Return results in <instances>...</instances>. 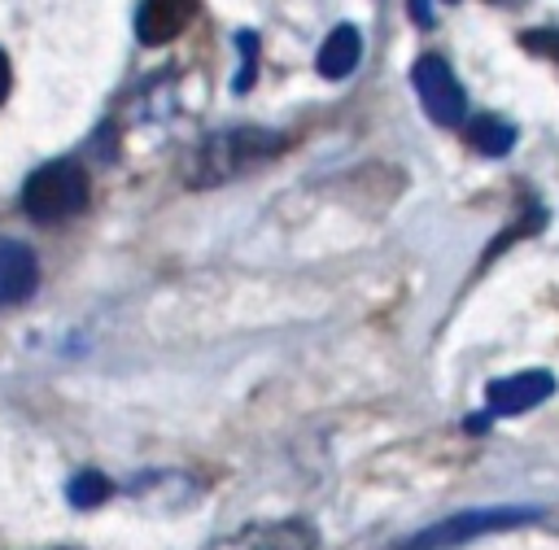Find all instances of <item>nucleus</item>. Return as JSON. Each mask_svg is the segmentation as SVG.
<instances>
[{
  "label": "nucleus",
  "instance_id": "obj_1",
  "mask_svg": "<svg viewBox=\"0 0 559 550\" xmlns=\"http://www.w3.org/2000/svg\"><path fill=\"white\" fill-rule=\"evenodd\" d=\"M87 196H92L87 170L79 162H70V157H57V162L39 166L22 183V210L35 223H66V218L87 210Z\"/></svg>",
  "mask_w": 559,
  "mask_h": 550
},
{
  "label": "nucleus",
  "instance_id": "obj_2",
  "mask_svg": "<svg viewBox=\"0 0 559 550\" xmlns=\"http://www.w3.org/2000/svg\"><path fill=\"white\" fill-rule=\"evenodd\" d=\"M275 148H280V135H271V131H253V127L249 131H223V135H214V140L201 144V153L192 162V183L231 179V175H240L245 166L262 162Z\"/></svg>",
  "mask_w": 559,
  "mask_h": 550
},
{
  "label": "nucleus",
  "instance_id": "obj_3",
  "mask_svg": "<svg viewBox=\"0 0 559 550\" xmlns=\"http://www.w3.org/2000/svg\"><path fill=\"white\" fill-rule=\"evenodd\" d=\"M542 511L533 506H493V511H463V515H450L424 533H415L411 541H402L397 550H450L467 537H480V533H493V528H515V524H528L537 519Z\"/></svg>",
  "mask_w": 559,
  "mask_h": 550
},
{
  "label": "nucleus",
  "instance_id": "obj_4",
  "mask_svg": "<svg viewBox=\"0 0 559 550\" xmlns=\"http://www.w3.org/2000/svg\"><path fill=\"white\" fill-rule=\"evenodd\" d=\"M411 83H415L419 105L428 109V118H432V122L454 127V122L463 118L467 96H463V87H459L454 70H450L441 57H419V61L411 65Z\"/></svg>",
  "mask_w": 559,
  "mask_h": 550
},
{
  "label": "nucleus",
  "instance_id": "obj_5",
  "mask_svg": "<svg viewBox=\"0 0 559 550\" xmlns=\"http://www.w3.org/2000/svg\"><path fill=\"white\" fill-rule=\"evenodd\" d=\"M205 550H314V533L297 519H288V524H245V528L210 541Z\"/></svg>",
  "mask_w": 559,
  "mask_h": 550
},
{
  "label": "nucleus",
  "instance_id": "obj_6",
  "mask_svg": "<svg viewBox=\"0 0 559 550\" xmlns=\"http://www.w3.org/2000/svg\"><path fill=\"white\" fill-rule=\"evenodd\" d=\"M555 393V375L550 371H515V375H502L485 388V402H489V415H520V410H533L537 402H546Z\"/></svg>",
  "mask_w": 559,
  "mask_h": 550
},
{
  "label": "nucleus",
  "instance_id": "obj_7",
  "mask_svg": "<svg viewBox=\"0 0 559 550\" xmlns=\"http://www.w3.org/2000/svg\"><path fill=\"white\" fill-rule=\"evenodd\" d=\"M39 284V262L22 240L0 236V306H17L35 292Z\"/></svg>",
  "mask_w": 559,
  "mask_h": 550
},
{
  "label": "nucleus",
  "instance_id": "obj_8",
  "mask_svg": "<svg viewBox=\"0 0 559 550\" xmlns=\"http://www.w3.org/2000/svg\"><path fill=\"white\" fill-rule=\"evenodd\" d=\"M192 4H183V0H148L140 13H135V35L144 39V44H166V39H175L188 22H192Z\"/></svg>",
  "mask_w": 559,
  "mask_h": 550
},
{
  "label": "nucleus",
  "instance_id": "obj_9",
  "mask_svg": "<svg viewBox=\"0 0 559 550\" xmlns=\"http://www.w3.org/2000/svg\"><path fill=\"white\" fill-rule=\"evenodd\" d=\"M358 57H362V35L354 26H336L319 48V70L323 79H345L358 65Z\"/></svg>",
  "mask_w": 559,
  "mask_h": 550
},
{
  "label": "nucleus",
  "instance_id": "obj_10",
  "mask_svg": "<svg viewBox=\"0 0 559 550\" xmlns=\"http://www.w3.org/2000/svg\"><path fill=\"white\" fill-rule=\"evenodd\" d=\"M467 140H472L476 153L502 157V153H511V144H515V127L502 122V118H493V113H480V118L467 122Z\"/></svg>",
  "mask_w": 559,
  "mask_h": 550
},
{
  "label": "nucleus",
  "instance_id": "obj_11",
  "mask_svg": "<svg viewBox=\"0 0 559 550\" xmlns=\"http://www.w3.org/2000/svg\"><path fill=\"white\" fill-rule=\"evenodd\" d=\"M109 493H114V485L100 471H83V476L70 480V502L74 506H100Z\"/></svg>",
  "mask_w": 559,
  "mask_h": 550
},
{
  "label": "nucleus",
  "instance_id": "obj_12",
  "mask_svg": "<svg viewBox=\"0 0 559 550\" xmlns=\"http://www.w3.org/2000/svg\"><path fill=\"white\" fill-rule=\"evenodd\" d=\"M520 44L528 52H542V57H555L559 61V31H528V35H520Z\"/></svg>",
  "mask_w": 559,
  "mask_h": 550
},
{
  "label": "nucleus",
  "instance_id": "obj_13",
  "mask_svg": "<svg viewBox=\"0 0 559 550\" xmlns=\"http://www.w3.org/2000/svg\"><path fill=\"white\" fill-rule=\"evenodd\" d=\"M9 87H13V70H9V57L0 52V105L9 100Z\"/></svg>",
  "mask_w": 559,
  "mask_h": 550
}]
</instances>
